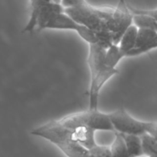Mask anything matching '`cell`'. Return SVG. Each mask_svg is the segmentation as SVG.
<instances>
[{
	"label": "cell",
	"mask_w": 157,
	"mask_h": 157,
	"mask_svg": "<svg viewBox=\"0 0 157 157\" xmlns=\"http://www.w3.org/2000/svg\"><path fill=\"white\" fill-rule=\"evenodd\" d=\"M31 134L52 143L67 157H90V150L75 141L72 131L59 120L47 122L32 130Z\"/></svg>",
	"instance_id": "1"
},
{
	"label": "cell",
	"mask_w": 157,
	"mask_h": 157,
	"mask_svg": "<svg viewBox=\"0 0 157 157\" xmlns=\"http://www.w3.org/2000/svg\"><path fill=\"white\" fill-rule=\"evenodd\" d=\"M64 12L77 23L90 29L111 32L114 8H99L86 0H79L75 6L65 8Z\"/></svg>",
	"instance_id": "2"
},
{
	"label": "cell",
	"mask_w": 157,
	"mask_h": 157,
	"mask_svg": "<svg viewBox=\"0 0 157 157\" xmlns=\"http://www.w3.org/2000/svg\"><path fill=\"white\" fill-rule=\"evenodd\" d=\"M58 120L69 129L86 127L94 131H111L114 132L109 113H102L99 109H88L85 111L68 115Z\"/></svg>",
	"instance_id": "3"
},
{
	"label": "cell",
	"mask_w": 157,
	"mask_h": 157,
	"mask_svg": "<svg viewBox=\"0 0 157 157\" xmlns=\"http://www.w3.org/2000/svg\"><path fill=\"white\" fill-rule=\"evenodd\" d=\"M114 132L142 136L147 133L148 122L140 121L132 117L123 107L109 113Z\"/></svg>",
	"instance_id": "4"
},
{
	"label": "cell",
	"mask_w": 157,
	"mask_h": 157,
	"mask_svg": "<svg viewBox=\"0 0 157 157\" xmlns=\"http://www.w3.org/2000/svg\"><path fill=\"white\" fill-rule=\"evenodd\" d=\"M133 24V14L129 8V3L120 0L114 8L111 32L113 35V44L120 43L122 36L128 28Z\"/></svg>",
	"instance_id": "5"
},
{
	"label": "cell",
	"mask_w": 157,
	"mask_h": 157,
	"mask_svg": "<svg viewBox=\"0 0 157 157\" xmlns=\"http://www.w3.org/2000/svg\"><path fill=\"white\" fill-rule=\"evenodd\" d=\"M157 49V32L145 29H139L138 36L133 49L126 57H133Z\"/></svg>",
	"instance_id": "6"
},
{
	"label": "cell",
	"mask_w": 157,
	"mask_h": 157,
	"mask_svg": "<svg viewBox=\"0 0 157 157\" xmlns=\"http://www.w3.org/2000/svg\"><path fill=\"white\" fill-rule=\"evenodd\" d=\"M63 12H64V8L61 4L51 2L43 5L38 13L37 19H36V28L39 30L46 29L49 21L56 15Z\"/></svg>",
	"instance_id": "7"
},
{
	"label": "cell",
	"mask_w": 157,
	"mask_h": 157,
	"mask_svg": "<svg viewBox=\"0 0 157 157\" xmlns=\"http://www.w3.org/2000/svg\"><path fill=\"white\" fill-rule=\"evenodd\" d=\"M70 130L72 131L74 140L89 150L97 146V143L95 140L96 131L86 127L75 128Z\"/></svg>",
	"instance_id": "8"
},
{
	"label": "cell",
	"mask_w": 157,
	"mask_h": 157,
	"mask_svg": "<svg viewBox=\"0 0 157 157\" xmlns=\"http://www.w3.org/2000/svg\"><path fill=\"white\" fill-rule=\"evenodd\" d=\"M138 32L139 29L134 24H132L126 29L122 36L118 46L120 48V52L124 57L127 56L128 53L135 47L137 36H138Z\"/></svg>",
	"instance_id": "9"
},
{
	"label": "cell",
	"mask_w": 157,
	"mask_h": 157,
	"mask_svg": "<svg viewBox=\"0 0 157 157\" xmlns=\"http://www.w3.org/2000/svg\"><path fill=\"white\" fill-rule=\"evenodd\" d=\"M79 24L68 16L65 12L56 15L48 23L46 29H50L73 30L76 31Z\"/></svg>",
	"instance_id": "10"
},
{
	"label": "cell",
	"mask_w": 157,
	"mask_h": 157,
	"mask_svg": "<svg viewBox=\"0 0 157 157\" xmlns=\"http://www.w3.org/2000/svg\"><path fill=\"white\" fill-rule=\"evenodd\" d=\"M121 135L124 140L129 157H140L144 155L142 148L140 136L132 135V134H121Z\"/></svg>",
	"instance_id": "11"
},
{
	"label": "cell",
	"mask_w": 157,
	"mask_h": 157,
	"mask_svg": "<svg viewBox=\"0 0 157 157\" xmlns=\"http://www.w3.org/2000/svg\"><path fill=\"white\" fill-rule=\"evenodd\" d=\"M142 148L146 157H157V139L149 133L140 136Z\"/></svg>",
	"instance_id": "12"
},
{
	"label": "cell",
	"mask_w": 157,
	"mask_h": 157,
	"mask_svg": "<svg viewBox=\"0 0 157 157\" xmlns=\"http://www.w3.org/2000/svg\"><path fill=\"white\" fill-rule=\"evenodd\" d=\"M133 14V24L138 29H145L157 32V20L154 18L142 13Z\"/></svg>",
	"instance_id": "13"
},
{
	"label": "cell",
	"mask_w": 157,
	"mask_h": 157,
	"mask_svg": "<svg viewBox=\"0 0 157 157\" xmlns=\"http://www.w3.org/2000/svg\"><path fill=\"white\" fill-rule=\"evenodd\" d=\"M114 133V140L110 146L111 157H129L122 135L119 132Z\"/></svg>",
	"instance_id": "14"
},
{
	"label": "cell",
	"mask_w": 157,
	"mask_h": 157,
	"mask_svg": "<svg viewBox=\"0 0 157 157\" xmlns=\"http://www.w3.org/2000/svg\"><path fill=\"white\" fill-rule=\"evenodd\" d=\"M123 58H124V56L120 52L119 46L113 44L106 49L105 63V65L110 67L116 68L118 63H120V61Z\"/></svg>",
	"instance_id": "15"
},
{
	"label": "cell",
	"mask_w": 157,
	"mask_h": 157,
	"mask_svg": "<svg viewBox=\"0 0 157 157\" xmlns=\"http://www.w3.org/2000/svg\"><path fill=\"white\" fill-rule=\"evenodd\" d=\"M75 32L89 45L98 43L97 36H96V32L93 31V30L90 29L87 27L83 26V25L79 24L78 29H77Z\"/></svg>",
	"instance_id": "16"
},
{
	"label": "cell",
	"mask_w": 157,
	"mask_h": 157,
	"mask_svg": "<svg viewBox=\"0 0 157 157\" xmlns=\"http://www.w3.org/2000/svg\"><path fill=\"white\" fill-rule=\"evenodd\" d=\"M90 152L93 155H97L99 157H111L110 146H101V145L97 144V146L90 149Z\"/></svg>",
	"instance_id": "17"
},
{
	"label": "cell",
	"mask_w": 157,
	"mask_h": 157,
	"mask_svg": "<svg viewBox=\"0 0 157 157\" xmlns=\"http://www.w3.org/2000/svg\"><path fill=\"white\" fill-rule=\"evenodd\" d=\"M129 8L130 10L132 13H142V14H146L148 16H151V17L154 18L155 20H157V9L155 10H140V9H137L136 7H133L132 6L129 4Z\"/></svg>",
	"instance_id": "18"
},
{
	"label": "cell",
	"mask_w": 157,
	"mask_h": 157,
	"mask_svg": "<svg viewBox=\"0 0 157 157\" xmlns=\"http://www.w3.org/2000/svg\"><path fill=\"white\" fill-rule=\"evenodd\" d=\"M147 133L157 138V122H148Z\"/></svg>",
	"instance_id": "19"
},
{
	"label": "cell",
	"mask_w": 157,
	"mask_h": 157,
	"mask_svg": "<svg viewBox=\"0 0 157 157\" xmlns=\"http://www.w3.org/2000/svg\"><path fill=\"white\" fill-rule=\"evenodd\" d=\"M52 2H56V3H58V4H61L62 0H52Z\"/></svg>",
	"instance_id": "20"
},
{
	"label": "cell",
	"mask_w": 157,
	"mask_h": 157,
	"mask_svg": "<svg viewBox=\"0 0 157 157\" xmlns=\"http://www.w3.org/2000/svg\"><path fill=\"white\" fill-rule=\"evenodd\" d=\"M52 2V0H44V2L45 3H49V2Z\"/></svg>",
	"instance_id": "21"
}]
</instances>
